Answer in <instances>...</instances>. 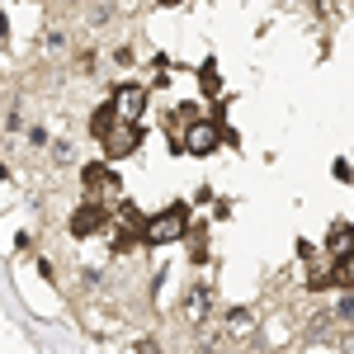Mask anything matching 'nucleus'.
Returning <instances> with one entry per match:
<instances>
[{
    "label": "nucleus",
    "instance_id": "obj_1",
    "mask_svg": "<svg viewBox=\"0 0 354 354\" xmlns=\"http://www.w3.org/2000/svg\"><path fill=\"white\" fill-rule=\"evenodd\" d=\"M0 232L128 354H354V5L0 15Z\"/></svg>",
    "mask_w": 354,
    "mask_h": 354
}]
</instances>
